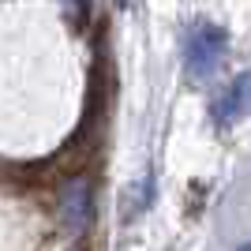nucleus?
<instances>
[{"label": "nucleus", "instance_id": "20e7f679", "mask_svg": "<svg viewBox=\"0 0 251 251\" xmlns=\"http://www.w3.org/2000/svg\"><path fill=\"white\" fill-rule=\"evenodd\" d=\"M236 251H251V244H240V248H236Z\"/></svg>", "mask_w": 251, "mask_h": 251}, {"label": "nucleus", "instance_id": "7ed1b4c3", "mask_svg": "<svg viewBox=\"0 0 251 251\" xmlns=\"http://www.w3.org/2000/svg\"><path fill=\"white\" fill-rule=\"evenodd\" d=\"M248 109H251V72H244V75H236V79H232L229 94L221 98L218 116H221V124H232V120H240Z\"/></svg>", "mask_w": 251, "mask_h": 251}, {"label": "nucleus", "instance_id": "f03ea898", "mask_svg": "<svg viewBox=\"0 0 251 251\" xmlns=\"http://www.w3.org/2000/svg\"><path fill=\"white\" fill-rule=\"evenodd\" d=\"M90 210H94V199H90V184L86 180H68L60 191V221L64 229L79 236L90 225Z\"/></svg>", "mask_w": 251, "mask_h": 251}, {"label": "nucleus", "instance_id": "f257e3e1", "mask_svg": "<svg viewBox=\"0 0 251 251\" xmlns=\"http://www.w3.org/2000/svg\"><path fill=\"white\" fill-rule=\"evenodd\" d=\"M229 49V34L214 26V23H199V26H191L188 42H184V64H188V75L191 79H206L214 75V68L221 64Z\"/></svg>", "mask_w": 251, "mask_h": 251}]
</instances>
